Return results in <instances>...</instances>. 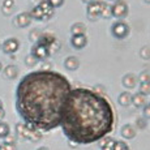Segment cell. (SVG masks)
Returning <instances> with one entry per match:
<instances>
[{"label":"cell","mask_w":150,"mask_h":150,"mask_svg":"<svg viewBox=\"0 0 150 150\" xmlns=\"http://www.w3.org/2000/svg\"><path fill=\"white\" fill-rule=\"evenodd\" d=\"M16 131H17V133L20 134L22 138H29L30 140V137H31V129H29L28 128V125L25 123H18L16 125ZM35 131V129H34Z\"/></svg>","instance_id":"obj_13"},{"label":"cell","mask_w":150,"mask_h":150,"mask_svg":"<svg viewBox=\"0 0 150 150\" xmlns=\"http://www.w3.org/2000/svg\"><path fill=\"white\" fill-rule=\"evenodd\" d=\"M125 149H128V145L125 142H123V141H115L114 149L112 150H125Z\"/></svg>","instance_id":"obj_29"},{"label":"cell","mask_w":150,"mask_h":150,"mask_svg":"<svg viewBox=\"0 0 150 150\" xmlns=\"http://www.w3.org/2000/svg\"><path fill=\"white\" fill-rule=\"evenodd\" d=\"M100 17H103V18H111V17H112L111 5L107 4V3H105V1L102 3V11H100Z\"/></svg>","instance_id":"obj_21"},{"label":"cell","mask_w":150,"mask_h":150,"mask_svg":"<svg viewBox=\"0 0 150 150\" xmlns=\"http://www.w3.org/2000/svg\"><path fill=\"white\" fill-rule=\"evenodd\" d=\"M38 7L43 11V13H45V16H46V18H47V20H50L51 17L54 16L55 9L51 7V4L48 3V0H42V1L38 4Z\"/></svg>","instance_id":"obj_12"},{"label":"cell","mask_w":150,"mask_h":150,"mask_svg":"<svg viewBox=\"0 0 150 150\" xmlns=\"http://www.w3.org/2000/svg\"><path fill=\"white\" fill-rule=\"evenodd\" d=\"M145 3H148V4H150V0H144Z\"/></svg>","instance_id":"obj_40"},{"label":"cell","mask_w":150,"mask_h":150,"mask_svg":"<svg viewBox=\"0 0 150 150\" xmlns=\"http://www.w3.org/2000/svg\"><path fill=\"white\" fill-rule=\"evenodd\" d=\"M125 150H131V149H129V148H128V149H125Z\"/></svg>","instance_id":"obj_43"},{"label":"cell","mask_w":150,"mask_h":150,"mask_svg":"<svg viewBox=\"0 0 150 150\" xmlns=\"http://www.w3.org/2000/svg\"><path fill=\"white\" fill-rule=\"evenodd\" d=\"M29 13H30L31 18L38 20V21H46V20H47L46 18V16H45V13H43V11L38 7V5H35V7H34Z\"/></svg>","instance_id":"obj_18"},{"label":"cell","mask_w":150,"mask_h":150,"mask_svg":"<svg viewBox=\"0 0 150 150\" xmlns=\"http://www.w3.org/2000/svg\"><path fill=\"white\" fill-rule=\"evenodd\" d=\"M111 33L116 39H124V38H127L129 34V26L123 20H117V21L114 22V25H112Z\"/></svg>","instance_id":"obj_3"},{"label":"cell","mask_w":150,"mask_h":150,"mask_svg":"<svg viewBox=\"0 0 150 150\" xmlns=\"http://www.w3.org/2000/svg\"><path fill=\"white\" fill-rule=\"evenodd\" d=\"M120 134H122L124 138H127V140H131V138H133L134 136H136V128L132 127L131 124H125V125L122 127Z\"/></svg>","instance_id":"obj_14"},{"label":"cell","mask_w":150,"mask_h":150,"mask_svg":"<svg viewBox=\"0 0 150 150\" xmlns=\"http://www.w3.org/2000/svg\"><path fill=\"white\" fill-rule=\"evenodd\" d=\"M4 76L9 80L17 79V76H18V68H17L16 65H12V64L7 65V67L4 68Z\"/></svg>","instance_id":"obj_17"},{"label":"cell","mask_w":150,"mask_h":150,"mask_svg":"<svg viewBox=\"0 0 150 150\" xmlns=\"http://www.w3.org/2000/svg\"><path fill=\"white\" fill-rule=\"evenodd\" d=\"M112 17H116L119 20H123L128 14V4L125 0H115V3L111 5Z\"/></svg>","instance_id":"obj_4"},{"label":"cell","mask_w":150,"mask_h":150,"mask_svg":"<svg viewBox=\"0 0 150 150\" xmlns=\"http://www.w3.org/2000/svg\"><path fill=\"white\" fill-rule=\"evenodd\" d=\"M140 81H141V82H148V81H150V72H149V71L141 72V74H140Z\"/></svg>","instance_id":"obj_31"},{"label":"cell","mask_w":150,"mask_h":150,"mask_svg":"<svg viewBox=\"0 0 150 150\" xmlns=\"http://www.w3.org/2000/svg\"><path fill=\"white\" fill-rule=\"evenodd\" d=\"M146 124H148V122H146L145 117H138V119L136 120V125H137L138 129H145Z\"/></svg>","instance_id":"obj_30"},{"label":"cell","mask_w":150,"mask_h":150,"mask_svg":"<svg viewBox=\"0 0 150 150\" xmlns=\"http://www.w3.org/2000/svg\"><path fill=\"white\" fill-rule=\"evenodd\" d=\"M38 150H50V149L46 148V146H41V148H38Z\"/></svg>","instance_id":"obj_37"},{"label":"cell","mask_w":150,"mask_h":150,"mask_svg":"<svg viewBox=\"0 0 150 150\" xmlns=\"http://www.w3.org/2000/svg\"><path fill=\"white\" fill-rule=\"evenodd\" d=\"M3 107V102H1V100H0V108H1Z\"/></svg>","instance_id":"obj_41"},{"label":"cell","mask_w":150,"mask_h":150,"mask_svg":"<svg viewBox=\"0 0 150 150\" xmlns=\"http://www.w3.org/2000/svg\"><path fill=\"white\" fill-rule=\"evenodd\" d=\"M55 39H56V37H55L52 33H42L41 38H39V41L37 42V43L46 46V47L48 48L51 45H52V42L55 41Z\"/></svg>","instance_id":"obj_15"},{"label":"cell","mask_w":150,"mask_h":150,"mask_svg":"<svg viewBox=\"0 0 150 150\" xmlns=\"http://www.w3.org/2000/svg\"><path fill=\"white\" fill-rule=\"evenodd\" d=\"M137 80H138V79H137L136 76H134L133 73H127V74H124L122 82H123L124 88H127V89H133L134 86H136V83H137Z\"/></svg>","instance_id":"obj_11"},{"label":"cell","mask_w":150,"mask_h":150,"mask_svg":"<svg viewBox=\"0 0 150 150\" xmlns=\"http://www.w3.org/2000/svg\"><path fill=\"white\" fill-rule=\"evenodd\" d=\"M102 3L103 1H98V0H94V1L89 3L86 5V14H88V18L90 21H97L100 17V11H102Z\"/></svg>","instance_id":"obj_5"},{"label":"cell","mask_w":150,"mask_h":150,"mask_svg":"<svg viewBox=\"0 0 150 150\" xmlns=\"http://www.w3.org/2000/svg\"><path fill=\"white\" fill-rule=\"evenodd\" d=\"M1 69H3V65H1V63H0V72H1Z\"/></svg>","instance_id":"obj_42"},{"label":"cell","mask_w":150,"mask_h":150,"mask_svg":"<svg viewBox=\"0 0 150 150\" xmlns=\"http://www.w3.org/2000/svg\"><path fill=\"white\" fill-rule=\"evenodd\" d=\"M131 103L137 108L145 107V106L148 105V98H146V96H144V94H141V93H136L132 96Z\"/></svg>","instance_id":"obj_10"},{"label":"cell","mask_w":150,"mask_h":150,"mask_svg":"<svg viewBox=\"0 0 150 150\" xmlns=\"http://www.w3.org/2000/svg\"><path fill=\"white\" fill-rule=\"evenodd\" d=\"M138 93L144 94V96H149L150 94V81L141 82L140 83V91H138Z\"/></svg>","instance_id":"obj_24"},{"label":"cell","mask_w":150,"mask_h":150,"mask_svg":"<svg viewBox=\"0 0 150 150\" xmlns=\"http://www.w3.org/2000/svg\"><path fill=\"white\" fill-rule=\"evenodd\" d=\"M37 63H38V60H37L31 54H30V55H28V56L25 57V64H26L28 67H34V65H35Z\"/></svg>","instance_id":"obj_27"},{"label":"cell","mask_w":150,"mask_h":150,"mask_svg":"<svg viewBox=\"0 0 150 150\" xmlns=\"http://www.w3.org/2000/svg\"><path fill=\"white\" fill-rule=\"evenodd\" d=\"M48 3L51 4V7L54 8H60L63 4H64V0H48Z\"/></svg>","instance_id":"obj_32"},{"label":"cell","mask_w":150,"mask_h":150,"mask_svg":"<svg viewBox=\"0 0 150 150\" xmlns=\"http://www.w3.org/2000/svg\"><path fill=\"white\" fill-rule=\"evenodd\" d=\"M31 55L37 60H46L50 56V51H48V48L46 46L39 45V43H34V46L31 47Z\"/></svg>","instance_id":"obj_6"},{"label":"cell","mask_w":150,"mask_h":150,"mask_svg":"<svg viewBox=\"0 0 150 150\" xmlns=\"http://www.w3.org/2000/svg\"><path fill=\"white\" fill-rule=\"evenodd\" d=\"M72 85L55 71H34L21 79L16 89V110L25 124L41 132L60 125Z\"/></svg>","instance_id":"obj_1"},{"label":"cell","mask_w":150,"mask_h":150,"mask_svg":"<svg viewBox=\"0 0 150 150\" xmlns=\"http://www.w3.org/2000/svg\"><path fill=\"white\" fill-rule=\"evenodd\" d=\"M140 56L144 60H149L150 59V46H144L140 50Z\"/></svg>","instance_id":"obj_25"},{"label":"cell","mask_w":150,"mask_h":150,"mask_svg":"<svg viewBox=\"0 0 150 150\" xmlns=\"http://www.w3.org/2000/svg\"><path fill=\"white\" fill-rule=\"evenodd\" d=\"M8 134H11L9 125L4 122H0V138H5Z\"/></svg>","instance_id":"obj_23"},{"label":"cell","mask_w":150,"mask_h":150,"mask_svg":"<svg viewBox=\"0 0 150 150\" xmlns=\"http://www.w3.org/2000/svg\"><path fill=\"white\" fill-rule=\"evenodd\" d=\"M31 20H33V18H31L30 13H29V12H22V13H20L18 16L16 17L14 24H16L18 28H26V26L30 25Z\"/></svg>","instance_id":"obj_9"},{"label":"cell","mask_w":150,"mask_h":150,"mask_svg":"<svg viewBox=\"0 0 150 150\" xmlns=\"http://www.w3.org/2000/svg\"><path fill=\"white\" fill-rule=\"evenodd\" d=\"M4 116H5V111H4V108H0V122H1L3 119H4Z\"/></svg>","instance_id":"obj_36"},{"label":"cell","mask_w":150,"mask_h":150,"mask_svg":"<svg viewBox=\"0 0 150 150\" xmlns=\"http://www.w3.org/2000/svg\"><path fill=\"white\" fill-rule=\"evenodd\" d=\"M5 142L7 144H14V137H12L11 134H8V136L5 137Z\"/></svg>","instance_id":"obj_35"},{"label":"cell","mask_w":150,"mask_h":150,"mask_svg":"<svg viewBox=\"0 0 150 150\" xmlns=\"http://www.w3.org/2000/svg\"><path fill=\"white\" fill-rule=\"evenodd\" d=\"M144 116L145 119H150V103L144 107Z\"/></svg>","instance_id":"obj_33"},{"label":"cell","mask_w":150,"mask_h":150,"mask_svg":"<svg viewBox=\"0 0 150 150\" xmlns=\"http://www.w3.org/2000/svg\"><path fill=\"white\" fill-rule=\"evenodd\" d=\"M13 7H14V1L13 0H4L3 1V12L5 14H11L13 11Z\"/></svg>","instance_id":"obj_22"},{"label":"cell","mask_w":150,"mask_h":150,"mask_svg":"<svg viewBox=\"0 0 150 150\" xmlns=\"http://www.w3.org/2000/svg\"><path fill=\"white\" fill-rule=\"evenodd\" d=\"M85 4H89V3H91V1H94V0H82Z\"/></svg>","instance_id":"obj_38"},{"label":"cell","mask_w":150,"mask_h":150,"mask_svg":"<svg viewBox=\"0 0 150 150\" xmlns=\"http://www.w3.org/2000/svg\"><path fill=\"white\" fill-rule=\"evenodd\" d=\"M3 146H4L5 150H17L16 144H7V142H4V144H3Z\"/></svg>","instance_id":"obj_34"},{"label":"cell","mask_w":150,"mask_h":150,"mask_svg":"<svg viewBox=\"0 0 150 150\" xmlns=\"http://www.w3.org/2000/svg\"><path fill=\"white\" fill-rule=\"evenodd\" d=\"M71 45L76 50H82L86 45H88V38L85 34H79V35H72Z\"/></svg>","instance_id":"obj_8"},{"label":"cell","mask_w":150,"mask_h":150,"mask_svg":"<svg viewBox=\"0 0 150 150\" xmlns=\"http://www.w3.org/2000/svg\"><path fill=\"white\" fill-rule=\"evenodd\" d=\"M131 99H132V94L129 91H123L117 98V102H119L120 106H129L131 105Z\"/></svg>","instance_id":"obj_20"},{"label":"cell","mask_w":150,"mask_h":150,"mask_svg":"<svg viewBox=\"0 0 150 150\" xmlns=\"http://www.w3.org/2000/svg\"><path fill=\"white\" fill-rule=\"evenodd\" d=\"M86 31V25L83 22H74L71 26V33L72 35H79V34H85Z\"/></svg>","instance_id":"obj_19"},{"label":"cell","mask_w":150,"mask_h":150,"mask_svg":"<svg viewBox=\"0 0 150 150\" xmlns=\"http://www.w3.org/2000/svg\"><path fill=\"white\" fill-rule=\"evenodd\" d=\"M0 150H5V149H4V146H3V145H0Z\"/></svg>","instance_id":"obj_39"},{"label":"cell","mask_w":150,"mask_h":150,"mask_svg":"<svg viewBox=\"0 0 150 150\" xmlns=\"http://www.w3.org/2000/svg\"><path fill=\"white\" fill-rule=\"evenodd\" d=\"M60 127L65 137L76 145L97 142L114 129V107L107 98L91 89H72Z\"/></svg>","instance_id":"obj_2"},{"label":"cell","mask_w":150,"mask_h":150,"mask_svg":"<svg viewBox=\"0 0 150 150\" xmlns=\"http://www.w3.org/2000/svg\"><path fill=\"white\" fill-rule=\"evenodd\" d=\"M1 48L5 54H14L20 48V42L16 38H8L7 41H4Z\"/></svg>","instance_id":"obj_7"},{"label":"cell","mask_w":150,"mask_h":150,"mask_svg":"<svg viewBox=\"0 0 150 150\" xmlns=\"http://www.w3.org/2000/svg\"><path fill=\"white\" fill-rule=\"evenodd\" d=\"M64 67L68 71H76L80 67V60L77 59V56H68L64 62Z\"/></svg>","instance_id":"obj_16"},{"label":"cell","mask_w":150,"mask_h":150,"mask_svg":"<svg viewBox=\"0 0 150 150\" xmlns=\"http://www.w3.org/2000/svg\"><path fill=\"white\" fill-rule=\"evenodd\" d=\"M42 33L39 30H37V29H34V30L30 31V41H33L34 43H37L39 41V38H41Z\"/></svg>","instance_id":"obj_26"},{"label":"cell","mask_w":150,"mask_h":150,"mask_svg":"<svg viewBox=\"0 0 150 150\" xmlns=\"http://www.w3.org/2000/svg\"><path fill=\"white\" fill-rule=\"evenodd\" d=\"M60 50V42L57 41V39H55V41L52 42V45L48 47V51H50V55H52L55 52H57V51Z\"/></svg>","instance_id":"obj_28"}]
</instances>
